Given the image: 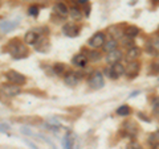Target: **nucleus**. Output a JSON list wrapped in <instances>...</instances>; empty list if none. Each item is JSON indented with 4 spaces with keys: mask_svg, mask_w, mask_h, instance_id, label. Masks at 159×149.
<instances>
[{
    "mask_svg": "<svg viewBox=\"0 0 159 149\" xmlns=\"http://www.w3.org/2000/svg\"><path fill=\"white\" fill-rule=\"evenodd\" d=\"M8 52L11 53V56L16 59H20V58H25L28 57V49L24 44L20 42L19 38H13L9 41L8 44Z\"/></svg>",
    "mask_w": 159,
    "mask_h": 149,
    "instance_id": "obj_1",
    "label": "nucleus"
},
{
    "mask_svg": "<svg viewBox=\"0 0 159 149\" xmlns=\"http://www.w3.org/2000/svg\"><path fill=\"white\" fill-rule=\"evenodd\" d=\"M89 86L93 90H99L105 86V81H103V73L101 71H93V74L89 78Z\"/></svg>",
    "mask_w": 159,
    "mask_h": 149,
    "instance_id": "obj_2",
    "label": "nucleus"
},
{
    "mask_svg": "<svg viewBox=\"0 0 159 149\" xmlns=\"http://www.w3.org/2000/svg\"><path fill=\"white\" fill-rule=\"evenodd\" d=\"M6 77L12 84H16V86H23V84L27 82V78L24 77L21 73H19L16 70H8Z\"/></svg>",
    "mask_w": 159,
    "mask_h": 149,
    "instance_id": "obj_3",
    "label": "nucleus"
},
{
    "mask_svg": "<svg viewBox=\"0 0 159 149\" xmlns=\"http://www.w3.org/2000/svg\"><path fill=\"white\" fill-rule=\"evenodd\" d=\"M105 42H106L105 33H103V32H97V33H94L90 38H89L88 45H89V48L98 49V48H102Z\"/></svg>",
    "mask_w": 159,
    "mask_h": 149,
    "instance_id": "obj_4",
    "label": "nucleus"
},
{
    "mask_svg": "<svg viewBox=\"0 0 159 149\" xmlns=\"http://www.w3.org/2000/svg\"><path fill=\"white\" fill-rule=\"evenodd\" d=\"M0 92L8 98H13L20 94V86H16V84H3L0 87Z\"/></svg>",
    "mask_w": 159,
    "mask_h": 149,
    "instance_id": "obj_5",
    "label": "nucleus"
},
{
    "mask_svg": "<svg viewBox=\"0 0 159 149\" xmlns=\"http://www.w3.org/2000/svg\"><path fill=\"white\" fill-rule=\"evenodd\" d=\"M122 132H123V135H126L129 137H135L137 136V133H138V127H137V124L131 121V120H129V121H125L123 123V126H122Z\"/></svg>",
    "mask_w": 159,
    "mask_h": 149,
    "instance_id": "obj_6",
    "label": "nucleus"
},
{
    "mask_svg": "<svg viewBox=\"0 0 159 149\" xmlns=\"http://www.w3.org/2000/svg\"><path fill=\"white\" fill-rule=\"evenodd\" d=\"M80 79H81V75H80L78 73L68 71L65 74V77H64V82H65V84L69 87H76L80 82Z\"/></svg>",
    "mask_w": 159,
    "mask_h": 149,
    "instance_id": "obj_7",
    "label": "nucleus"
},
{
    "mask_svg": "<svg viewBox=\"0 0 159 149\" xmlns=\"http://www.w3.org/2000/svg\"><path fill=\"white\" fill-rule=\"evenodd\" d=\"M139 70H141V65H139V62H137V61L129 62L126 65V67H125V74L131 79V78H135L138 75Z\"/></svg>",
    "mask_w": 159,
    "mask_h": 149,
    "instance_id": "obj_8",
    "label": "nucleus"
},
{
    "mask_svg": "<svg viewBox=\"0 0 159 149\" xmlns=\"http://www.w3.org/2000/svg\"><path fill=\"white\" fill-rule=\"evenodd\" d=\"M89 59L86 57L85 53H80V54H76L73 58H72V65L76 66V67H80V69H84L86 65H88Z\"/></svg>",
    "mask_w": 159,
    "mask_h": 149,
    "instance_id": "obj_9",
    "label": "nucleus"
},
{
    "mask_svg": "<svg viewBox=\"0 0 159 149\" xmlns=\"http://www.w3.org/2000/svg\"><path fill=\"white\" fill-rule=\"evenodd\" d=\"M62 33L68 37H76L80 33V27L76 24H65L62 27Z\"/></svg>",
    "mask_w": 159,
    "mask_h": 149,
    "instance_id": "obj_10",
    "label": "nucleus"
},
{
    "mask_svg": "<svg viewBox=\"0 0 159 149\" xmlns=\"http://www.w3.org/2000/svg\"><path fill=\"white\" fill-rule=\"evenodd\" d=\"M146 50L151 56H158L159 54V38H151L146 45Z\"/></svg>",
    "mask_w": 159,
    "mask_h": 149,
    "instance_id": "obj_11",
    "label": "nucleus"
},
{
    "mask_svg": "<svg viewBox=\"0 0 159 149\" xmlns=\"http://www.w3.org/2000/svg\"><path fill=\"white\" fill-rule=\"evenodd\" d=\"M121 59H122V52L121 50H114L111 53H109L107 56H106V62H107V65L109 66H111L114 65V63H117V62H121Z\"/></svg>",
    "mask_w": 159,
    "mask_h": 149,
    "instance_id": "obj_12",
    "label": "nucleus"
},
{
    "mask_svg": "<svg viewBox=\"0 0 159 149\" xmlns=\"http://www.w3.org/2000/svg\"><path fill=\"white\" fill-rule=\"evenodd\" d=\"M139 56H141V49L137 46H131L126 53V59L129 62H134L139 58Z\"/></svg>",
    "mask_w": 159,
    "mask_h": 149,
    "instance_id": "obj_13",
    "label": "nucleus"
},
{
    "mask_svg": "<svg viewBox=\"0 0 159 149\" xmlns=\"http://www.w3.org/2000/svg\"><path fill=\"white\" fill-rule=\"evenodd\" d=\"M53 12L56 15H58L60 17H65L69 15V9L64 3H56L53 7Z\"/></svg>",
    "mask_w": 159,
    "mask_h": 149,
    "instance_id": "obj_14",
    "label": "nucleus"
},
{
    "mask_svg": "<svg viewBox=\"0 0 159 149\" xmlns=\"http://www.w3.org/2000/svg\"><path fill=\"white\" fill-rule=\"evenodd\" d=\"M36 45V50L39 52H47L49 49V40L47 37H39L37 42L34 44Z\"/></svg>",
    "mask_w": 159,
    "mask_h": 149,
    "instance_id": "obj_15",
    "label": "nucleus"
},
{
    "mask_svg": "<svg viewBox=\"0 0 159 149\" xmlns=\"http://www.w3.org/2000/svg\"><path fill=\"white\" fill-rule=\"evenodd\" d=\"M123 34L127 37V38H134V37H137L138 34H139V28L135 27V25H127L125 29H123Z\"/></svg>",
    "mask_w": 159,
    "mask_h": 149,
    "instance_id": "obj_16",
    "label": "nucleus"
},
{
    "mask_svg": "<svg viewBox=\"0 0 159 149\" xmlns=\"http://www.w3.org/2000/svg\"><path fill=\"white\" fill-rule=\"evenodd\" d=\"M111 71H113L114 79H117L125 74V66H123L121 62H117V63H114V65H111Z\"/></svg>",
    "mask_w": 159,
    "mask_h": 149,
    "instance_id": "obj_17",
    "label": "nucleus"
},
{
    "mask_svg": "<svg viewBox=\"0 0 159 149\" xmlns=\"http://www.w3.org/2000/svg\"><path fill=\"white\" fill-rule=\"evenodd\" d=\"M37 40H39V34L33 31L27 32L25 36H24V41H25L27 45H34L37 42Z\"/></svg>",
    "mask_w": 159,
    "mask_h": 149,
    "instance_id": "obj_18",
    "label": "nucleus"
},
{
    "mask_svg": "<svg viewBox=\"0 0 159 149\" xmlns=\"http://www.w3.org/2000/svg\"><path fill=\"white\" fill-rule=\"evenodd\" d=\"M117 46H118V44H117V40H109V41H106L105 44H103V46H102V50L105 52V53H111L114 50H117Z\"/></svg>",
    "mask_w": 159,
    "mask_h": 149,
    "instance_id": "obj_19",
    "label": "nucleus"
},
{
    "mask_svg": "<svg viewBox=\"0 0 159 149\" xmlns=\"http://www.w3.org/2000/svg\"><path fill=\"white\" fill-rule=\"evenodd\" d=\"M16 27H17V21H4V23L0 24V31L7 33V32L13 31Z\"/></svg>",
    "mask_w": 159,
    "mask_h": 149,
    "instance_id": "obj_20",
    "label": "nucleus"
},
{
    "mask_svg": "<svg viewBox=\"0 0 159 149\" xmlns=\"http://www.w3.org/2000/svg\"><path fill=\"white\" fill-rule=\"evenodd\" d=\"M53 71L56 75H65L68 73V69L65 63H54L53 65Z\"/></svg>",
    "mask_w": 159,
    "mask_h": 149,
    "instance_id": "obj_21",
    "label": "nucleus"
},
{
    "mask_svg": "<svg viewBox=\"0 0 159 149\" xmlns=\"http://www.w3.org/2000/svg\"><path fill=\"white\" fill-rule=\"evenodd\" d=\"M109 32H110V36L113 37V40H119L123 36V31L119 27H110Z\"/></svg>",
    "mask_w": 159,
    "mask_h": 149,
    "instance_id": "obj_22",
    "label": "nucleus"
},
{
    "mask_svg": "<svg viewBox=\"0 0 159 149\" xmlns=\"http://www.w3.org/2000/svg\"><path fill=\"white\" fill-rule=\"evenodd\" d=\"M69 16H70L73 20L78 21V20H81V17H82V11L78 7H72L69 9Z\"/></svg>",
    "mask_w": 159,
    "mask_h": 149,
    "instance_id": "obj_23",
    "label": "nucleus"
},
{
    "mask_svg": "<svg viewBox=\"0 0 159 149\" xmlns=\"http://www.w3.org/2000/svg\"><path fill=\"white\" fill-rule=\"evenodd\" d=\"M82 53H86V57H88V59H90V61H93V62H97V61H99L101 59V53H98L97 50H92V52H86V50H84Z\"/></svg>",
    "mask_w": 159,
    "mask_h": 149,
    "instance_id": "obj_24",
    "label": "nucleus"
},
{
    "mask_svg": "<svg viewBox=\"0 0 159 149\" xmlns=\"http://www.w3.org/2000/svg\"><path fill=\"white\" fill-rule=\"evenodd\" d=\"M130 113H131V110L127 104H122V106H119L117 108V115L119 116H129Z\"/></svg>",
    "mask_w": 159,
    "mask_h": 149,
    "instance_id": "obj_25",
    "label": "nucleus"
},
{
    "mask_svg": "<svg viewBox=\"0 0 159 149\" xmlns=\"http://www.w3.org/2000/svg\"><path fill=\"white\" fill-rule=\"evenodd\" d=\"M151 108H152V113L155 116H159V96H154L151 99Z\"/></svg>",
    "mask_w": 159,
    "mask_h": 149,
    "instance_id": "obj_26",
    "label": "nucleus"
},
{
    "mask_svg": "<svg viewBox=\"0 0 159 149\" xmlns=\"http://www.w3.org/2000/svg\"><path fill=\"white\" fill-rule=\"evenodd\" d=\"M148 144L151 145H158L159 144V131H155L148 135Z\"/></svg>",
    "mask_w": 159,
    "mask_h": 149,
    "instance_id": "obj_27",
    "label": "nucleus"
},
{
    "mask_svg": "<svg viewBox=\"0 0 159 149\" xmlns=\"http://www.w3.org/2000/svg\"><path fill=\"white\" fill-rule=\"evenodd\" d=\"M150 73L152 74H159V59L155 62H152L151 65H150Z\"/></svg>",
    "mask_w": 159,
    "mask_h": 149,
    "instance_id": "obj_28",
    "label": "nucleus"
},
{
    "mask_svg": "<svg viewBox=\"0 0 159 149\" xmlns=\"http://www.w3.org/2000/svg\"><path fill=\"white\" fill-rule=\"evenodd\" d=\"M39 7L37 6H34V4H33V6H31V7H29L28 8V13L29 15H31V16H33V17H36L37 16V15H39Z\"/></svg>",
    "mask_w": 159,
    "mask_h": 149,
    "instance_id": "obj_29",
    "label": "nucleus"
},
{
    "mask_svg": "<svg viewBox=\"0 0 159 149\" xmlns=\"http://www.w3.org/2000/svg\"><path fill=\"white\" fill-rule=\"evenodd\" d=\"M126 149H143V148H142V145H141L139 143H137V141H130V143L127 144Z\"/></svg>",
    "mask_w": 159,
    "mask_h": 149,
    "instance_id": "obj_30",
    "label": "nucleus"
},
{
    "mask_svg": "<svg viewBox=\"0 0 159 149\" xmlns=\"http://www.w3.org/2000/svg\"><path fill=\"white\" fill-rule=\"evenodd\" d=\"M84 12H85V16H89V15H90V6H89V4H85Z\"/></svg>",
    "mask_w": 159,
    "mask_h": 149,
    "instance_id": "obj_31",
    "label": "nucleus"
},
{
    "mask_svg": "<svg viewBox=\"0 0 159 149\" xmlns=\"http://www.w3.org/2000/svg\"><path fill=\"white\" fill-rule=\"evenodd\" d=\"M88 0H78V3H81V4H86Z\"/></svg>",
    "mask_w": 159,
    "mask_h": 149,
    "instance_id": "obj_32",
    "label": "nucleus"
},
{
    "mask_svg": "<svg viewBox=\"0 0 159 149\" xmlns=\"http://www.w3.org/2000/svg\"><path fill=\"white\" fill-rule=\"evenodd\" d=\"M151 149H159V144L158 145H151Z\"/></svg>",
    "mask_w": 159,
    "mask_h": 149,
    "instance_id": "obj_33",
    "label": "nucleus"
},
{
    "mask_svg": "<svg viewBox=\"0 0 159 149\" xmlns=\"http://www.w3.org/2000/svg\"><path fill=\"white\" fill-rule=\"evenodd\" d=\"M152 3H159V0H151Z\"/></svg>",
    "mask_w": 159,
    "mask_h": 149,
    "instance_id": "obj_34",
    "label": "nucleus"
},
{
    "mask_svg": "<svg viewBox=\"0 0 159 149\" xmlns=\"http://www.w3.org/2000/svg\"><path fill=\"white\" fill-rule=\"evenodd\" d=\"M24 2H28V0H24Z\"/></svg>",
    "mask_w": 159,
    "mask_h": 149,
    "instance_id": "obj_35",
    "label": "nucleus"
}]
</instances>
